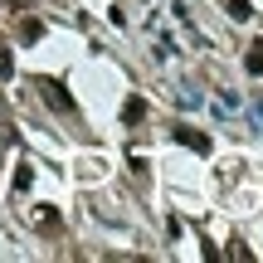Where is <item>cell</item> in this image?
I'll list each match as a JSON object with an SVG mask.
<instances>
[{
  "mask_svg": "<svg viewBox=\"0 0 263 263\" xmlns=\"http://www.w3.org/2000/svg\"><path fill=\"white\" fill-rule=\"evenodd\" d=\"M0 78H15V54H10L5 39H0Z\"/></svg>",
  "mask_w": 263,
  "mask_h": 263,
  "instance_id": "obj_6",
  "label": "cell"
},
{
  "mask_svg": "<svg viewBox=\"0 0 263 263\" xmlns=\"http://www.w3.org/2000/svg\"><path fill=\"white\" fill-rule=\"evenodd\" d=\"M171 137H176V146L195 151V156H210V137H205V132H195V127H176Z\"/></svg>",
  "mask_w": 263,
  "mask_h": 263,
  "instance_id": "obj_2",
  "label": "cell"
},
{
  "mask_svg": "<svg viewBox=\"0 0 263 263\" xmlns=\"http://www.w3.org/2000/svg\"><path fill=\"white\" fill-rule=\"evenodd\" d=\"M224 10H229V20H249V15H254L249 0H224Z\"/></svg>",
  "mask_w": 263,
  "mask_h": 263,
  "instance_id": "obj_7",
  "label": "cell"
},
{
  "mask_svg": "<svg viewBox=\"0 0 263 263\" xmlns=\"http://www.w3.org/2000/svg\"><path fill=\"white\" fill-rule=\"evenodd\" d=\"M20 39H25V44H39V39H44V25H39V20H20Z\"/></svg>",
  "mask_w": 263,
  "mask_h": 263,
  "instance_id": "obj_5",
  "label": "cell"
},
{
  "mask_svg": "<svg viewBox=\"0 0 263 263\" xmlns=\"http://www.w3.org/2000/svg\"><path fill=\"white\" fill-rule=\"evenodd\" d=\"M39 98H44L49 107H54V112H73V93H68L64 83H59V78H39Z\"/></svg>",
  "mask_w": 263,
  "mask_h": 263,
  "instance_id": "obj_1",
  "label": "cell"
},
{
  "mask_svg": "<svg viewBox=\"0 0 263 263\" xmlns=\"http://www.w3.org/2000/svg\"><path fill=\"white\" fill-rule=\"evenodd\" d=\"M39 229H59V215H54V210H39Z\"/></svg>",
  "mask_w": 263,
  "mask_h": 263,
  "instance_id": "obj_9",
  "label": "cell"
},
{
  "mask_svg": "<svg viewBox=\"0 0 263 263\" xmlns=\"http://www.w3.org/2000/svg\"><path fill=\"white\" fill-rule=\"evenodd\" d=\"M122 122H127V127L146 122V103H141V98H127V103H122Z\"/></svg>",
  "mask_w": 263,
  "mask_h": 263,
  "instance_id": "obj_3",
  "label": "cell"
},
{
  "mask_svg": "<svg viewBox=\"0 0 263 263\" xmlns=\"http://www.w3.org/2000/svg\"><path fill=\"white\" fill-rule=\"evenodd\" d=\"M29 185H34V171H29V161H25V166H20V171H15V190H20V195H25V190H29Z\"/></svg>",
  "mask_w": 263,
  "mask_h": 263,
  "instance_id": "obj_8",
  "label": "cell"
},
{
  "mask_svg": "<svg viewBox=\"0 0 263 263\" xmlns=\"http://www.w3.org/2000/svg\"><path fill=\"white\" fill-rule=\"evenodd\" d=\"M244 68L254 78H263V39H254V44H249V54H244Z\"/></svg>",
  "mask_w": 263,
  "mask_h": 263,
  "instance_id": "obj_4",
  "label": "cell"
}]
</instances>
